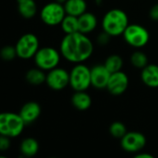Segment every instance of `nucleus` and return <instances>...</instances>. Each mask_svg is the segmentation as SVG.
<instances>
[{"label":"nucleus","mask_w":158,"mask_h":158,"mask_svg":"<svg viewBox=\"0 0 158 158\" xmlns=\"http://www.w3.org/2000/svg\"><path fill=\"white\" fill-rule=\"evenodd\" d=\"M94 45L88 35L76 32L65 35L60 44L61 57L72 63H84L93 54Z\"/></svg>","instance_id":"f257e3e1"},{"label":"nucleus","mask_w":158,"mask_h":158,"mask_svg":"<svg viewBox=\"0 0 158 158\" xmlns=\"http://www.w3.org/2000/svg\"><path fill=\"white\" fill-rule=\"evenodd\" d=\"M129 24L127 14L120 9H112L108 10L102 20V31L109 34L112 37L122 35Z\"/></svg>","instance_id":"f03ea898"},{"label":"nucleus","mask_w":158,"mask_h":158,"mask_svg":"<svg viewBox=\"0 0 158 158\" xmlns=\"http://www.w3.org/2000/svg\"><path fill=\"white\" fill-rule=\"evenodd\" d=\"M25 126L26 125L19 113H0V135H4L11 139L17 138L23 133Z\"/></svg>","instance_id":"7ed1b4c3"},{"label":"nucleus","mask_w":158,"mask_h":158,"mask_svg":"<svg viewBox=\"0 0 158 158\" xmlns=\"http://www.w3.org/2000/svg\"><path fill=\"white\" fill-rule=\"evenodd\" d=\"M69 73V86L74 91H86L91 86L90 68L86 64L76 63Z\"/></svg>","instance_id":"20e7f679"},{"label":"nucleus","mask_w":158,"mask_h":158,"mask_svg":"<svg viewBox=\"0 0 158 158\" xmlns=\"http://www.w3.org/2000/svg\"><path fill=\"white\" fill-rule=\"evenodd\" d=\"M122 35L127 45L137 49L142 48L150 41L149 31L138 23H129Z\"/></svg>","instance_id":"39448f33"},{"label":"nucleus","mask_w":158,"mask_h":158,"mask_svg":"<svg viewBox=\"0 0 158 158\" xmlns=\"http://www.w3.org/2000/svg\"><path fill=\"white\" fill-rule=\"evenodd\" d=\"M61 54L60 50L52 47H43L38 49L34 57L35 66L45 72H48L59 66Z\"/></svg>","instance_id":"423d86ee"},{"label":"nucleus","mask_w":158,"mask_h":158,"mask_svg":"<svg viewBox=\"0 0 158 158\" xmlns=\"http://www.w3.org/2000/svg\"><path fill=\"white\" fill-rule=\"evenodd\" d=\"M15 48L18 58L22 60L34 59L35 55L40 48L39 39L35 34L26 33L17 40Z\"/></svg>","instance_id":"0eeeda50"},{"label":"nucleus","mask_w":158,"mask_h":158,"mask_svg":"<svg viewBox=\"0 0 158 158\" xmlns=\"http://www.w3.org/2000/svg\"><path fill=\"white\" fill-rule=\"evenodd\" d=\"M66 16L63 4L56 1L47 3L40 10V19L44 24L54 27L60 25L62 20Z\"/></svg>","instance_id":"6e6552de"},{"label":"nucleus","mask_w":158,"mask_h":158,"mask_svg":"<svg viewBox=\"0 0 158 158\" xmlns=\"http://www.w3.org/2000/svg\"><path fill=\"white\" fill-rule=\"evenodd\" d=\"M46 84L52 90H62L70 84V73L58 66L47 73Z\"/></svg>","instance_id":"1a4fd4ad"},{"label":"nucleus","mask_w":158,"mask_h":158,"mask_svg":"<svg viewBox=\"0 0 158 158\" xmlns=\"http://www.w3.org/2000/svg\"><path fill=\"white\" fill-rule=\"evenodd\" d=\"M129 85V79L126 73L119 71L116 73H111L109 82L107 84L106 89L110 94L114 96L122 95L127 89Z\"/></svg>","instance_id":"9d476101"},{"label":"nucleus","mask_w":158,"mask_h":158,"mask_svg":"<svg viewBox=\"0 0 158 158\" xmlns=\"http://www.w3.org/2000/svg\"><path fill=\"white\" fill-rule=\"evenodd\" d=\"M146 144V138L142 133L131 131L121 139V146L127 152H139Z\"/></svg>","instance_id":"9b49d317"},{"label":"nucleus","mask_w":158,"mask_h":158,"mask_svg":"<svg viewBox=\"0 0 158 158\" xmlns=\"http://www.w3.org/2000/svg\"><path fill=\"white\" fill-rule=\"evenodd\" d=\"M111 73L106 69L104 64H97L90 68L91 86L97 89H106Z\"/></svg>","instance_id":"f8f14e48"},{"label":"nucleus","mask_w":158,"mask_h":158,"mask_svg":"<svg viewBox=\"0 0 158 158\" xmlns=\"http://www.w3.org/2000/svg\"><path fill=\"white\" fill-rule=\"evenodd\" d=\"M19 114L26 126L33 124L41 114V106L36 102H28L22 106Z\"/></svg>","instance_id":"ddd939ff"},{"label":"nucleus","mask_w":158,"mask_h":158,"mask_svg":"<svg viewBox=\"0 0 158 158\" xmlns=\"http://www.w3.org/2000/svg\"><path fill=\"white\" fill-rule=\"evenodd\" d=\"M140 78L142 83L152 89L158 88V65L150 63L141 69Z\"/></svg>","instance_id":"4468645a"},{"label":"nucleus","mask_w":158,"mask_h":158,"mask_svg":"<svg viewBox=\"0 0 158 158\" xmlns=\"http://www.w3.org/2000/svg\"><path fill=\"white\" fill-rule=\"evenodd\" d=\"M98 26V19L91 12H85L78 17V32L84 35L92 33Z\"/></svg>","instance_id":"2eb2a0df"},{"label":"nucleus","mask_w":158,"mask_h":158,"mask_svg":"<svg viewBox=\"0 0 158 158\" xmlns=\"http://www.w3.org/2000/svg\"><path fill=\"white\" fill-rule=\"evenodd\" d=\"M17 9L20 15L26 19H33L37 13V5L35 0H17Z\"/></svg>","instance_id":"dca6fc26"},{"label":"nucleus","mask_w":158,"mask_h":158,"mask_svg":"<svg viewBox=\"0 0 158 158\" xmlns=\"http://www.w3.org/2000/svg\"><path fill=\"white\" fill-rule=\"evenodd\" d=\"M66 14L79 17L87 12L88 4L86 0H67L63 4Z\"/></svg>","instance_id":"f3484780"},{"label":"nucleus","mask_w":158,"mask_h":158,"mask_svg":"<svg viewBox=\"0 0 158 158\" xmlns=\"http://www.w3.org/2000/svg\"><path fill=\"white\" fill-rule=\"evenodd\" d=\"M71 101L73 106L79 111L88 110L92 103L91 97L86 91H74Z\"/></svg>","instance_id":"a211bd4d"},{"label":"nucleus","mask_w":158,"mask_h":158,"mask_svg":"<svg viewBox=\"0 0 158 158\" xmlns=\"http://www.w3.org/2000/svg\"><path fill=\"white\" fill-rule=\"evenodd\" d=\"M20 151L23 157H29L32 158L39 151V143L38 141L32 137L24 138L20 144Z\"/></svg>","instance_id":"6ab92c4d"},{"label":"nucleus","mask_w":158,"mask_h":158,"mask_svg":"<svg viewBox=\"0 0 158 158\" xmlns=\"http://www.w3.org/2000/svg\"><path fill=\"white\" fill-rule=\"evenodd\" d=\"M47 73L42 69L35 67L29 69L25 73V80L32 86H41L46 83Z\"/></svg>","instance_id":"aec40b11"},{"label":"nucleus","mask_w":158,"mask_h":158,"mask_svg":"<svg viewBox=\"0 0 158 158\" xmlns=\"http://www.w3.org/2000/svg\"><path fill=\"white\" fill-rule=\"evenodd\" d=\"M60 27L65 35L78 32V17L66 14L60 23Z\"/></svg>","instance_id":"412c9836"},{"label":"nucleus","mask_w":158,"mask_h":158,"mask_svg":"<svg viewBox=\"0 0 158 158\" xmlns=\"http://www.w3.org/2000/svg\"><path fill=\"white\" fill-rule=\"evenodd\" d=\"M103 64L106 67V69L111 73H113L122 71L124 61H123V59L121 56H119L117 54H112L109 57H107V59L105 60Z\"/></svg>","instance_id":"4be33fe9"},{"label":"nucleus","mask_w":158,"mask_h":158,"mask_svg":"<svg viewBox=\"0 0 158 158\" xmlns=\"http://www.w3.org/2000/svg\"><path fill=\"white\" fill-rule=\"evenodd\" d=\"M130 63L133 67L137 69H143L148 63V57L147 55L142 52L141 50L138 49L134 51L130 56Z\"/></svg>","instance_id":"5701e85b"},{"label":"nucleus","mask_w":158,"mask_h":158,"mask_svg":"<svg viewBox=\"0 0 158 158\" xmlns=\"http://www.w3.org/2000/svg\"><path fill=\"white\" fill-rule=\"evenodd\" d=\"M109 131L113 137L117 139H122L127 134V127L122 122L116 121L111 124Z\"/></svg>","instance_id":"b1692460"},{"label":"nucleus","mask_w":158,"mask_h":158,"mask_svg":"<svg viewBox=\"0 0 158 158\" xmlns=\"http://www.w3.org/2000/svg\"><path fill=\"white\" fill-rule=\"evenodd\" d=\"M17 57L15 46L7 45L0 48V58L5 61H11Z\"/></svg>","instance_id":"393cba45"},{"label":"nucleus","mask_w":158,"mask_h":158,"mask_svg":"<svg viewBox=\"0 0 158 158\" xmlns=\"http://www.w3.org/2000/svg\"><path fill=\"white\" fill-rule=\"evenodd\" d=\"M111 35L109 34H107L106 32L102 31V33H100L97 36V43L101 46V47H104V46H107L111 40Z\"/></svg>","instance_id":"a878e982"},{"label":"nucleus","mask_w":158,"mask_h":158,"mask_svg":"<svg viewBox=\"0 0 158 158\" xmlns=\"http://www.w3.org/2000/svg\"><path fill=\"white\" fill-rule=\"evenodd\" d=\"M11 146V138L0 135V152H6Z\"/></svg>","instance_id":"bb28decb"},{"label":"nucleus","mask_w":158,"mask_h":158,"mask_svg":"<svg viewBox=\"0 0 158 158\" xmlns=\"http://www.w3.org/2000/svg\"><path fill=\"white\" fill-rule=\"evenodd\" d=\"M149 17L154 21V22H158V4L153 5L149 11Z\"/></svg>","instance_id":"cd10ccee"},{"label":"nucleus","mask_w":158,"mask_h":158,"mask_svg":"<svg viewBox=\"0 0 158 158\" xmlns=\"http://www.w3.org/2000/svg\"><path fill=\"white\" fill-rule=\"evenodd\" d=\"M134 158H154V157L149 153H139V154L136 155Z\"/></svg>","instance_id":"c85d7f7f"},{"label":"nucleus","mask_w":158,"mask_h":158,"mask_svg":"<svg viewBox=\"0 0 158 158\" xmlns=\"http://www.w3.org/2000/svg\"><path fill=\"white\" fill-rule=\"evenodd\" d=\"M54 1H56V2H59V3H60V4H64L67 0H54Z\"/></svg>","instance_id":"c756f323"},{"label":"nucleus","mask_w":158,"mask_h":158,"mask_svg":"<svg viewBox=\"0 0 158 158\" xmlns=\"http://www.w3.org/2000/svg\"><path fill=\"white\" fill-rule=\"evenodd\" d=\"M95 2H96V4H97L98 6H100V5H102V0H95Z\"/></svg>","instance_id":"7c9ffc66"},{"label":"nucleus","mask_w":158,"mask_h":158,"mask_svg":"<svg viewBox=\"0 0 158 158\" xmlns=\"http://www.w3.org/2000/svg\"><path fill=\"white\" fill-rule=\"evenodd\" d=\"M0 158H9V157H7L5 155H0Z\"/></svg>","instance_id":"2f4dec72"},{"label":"nucleus","mask_w":158,"mask_h":158,"mask_svg":"<svg viewBox=\"0 0 158 158\" xmlns=\"http://www.w3.org/2000/svg\"><path fill=\"white\" fill-rule=\"evenodd\" d=\"M23 158H29V157H23Z\"/></svg>","instance_id":"473e14b6"},{"label":"nucleus","mask_w":158,"mask_h":158,"mask_svg":"<svg viewBox=\"0 0 158 158\" xmlns=\"http://www.w3.org/2000/svg\"><path fill=\"white\" fill-rule=\"evenodd\" d=\"M50 158H55V157H50Z\"/></svg>","instance_id":"72a5a7b5"}]
</instances>
